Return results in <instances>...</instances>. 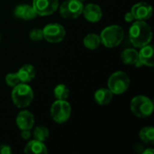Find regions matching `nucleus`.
<instances>
[{
  "instance_id": "3",
  "label": "nucleus",
  "mask_w": 154,
  "mask_h": 154,
  "mask_svg": "<svg viewBox=\"0 0 154 154\" xmlns=\"http://www.w3.org/2000/svg\"><path fill=\"white\" fill-rule=\"evenodd\" d=\"M101 43L106 48L117 47L125 38L124 29L117 24H113L106 27L100 33Z\"/></svg>"
},
{
  "instance_id": "6",
  "label": "nucleus",
  "mask_w": 154,
  "mask_h": 154,
  "mask_svg": "<svg viewBox=\"0 0 154 154\" xmlns=\"http://www.w3.org/2000/svg\"><path fill=\"white\" fill-rule=\"evenodd\" d=\"M51 116L53 121L58 124H63L67 122L71 115V106L67 100L54 101L51 106Z\"/></svg>"
},
{
  "instance_id": "24",
  "label": "nucleus",
  "mask_w": 154,
  "mask_h": 154,
  "mask_svg": "<svg viewBox=\"0 0 154 154\" xmlns=\"http://www.w3.org/2000/svg\"><path fill=\"white\" fill-rule=\"evenodd\" d=\"M29 37L33 42H39V41L43 40V32H42V29L34 28V29L31 30L30 32H29Z\"/></svg>"
},
{
  "instance_id": "4",
  "label": "nucleus",
  "mask_w": 154,
  "mask_h": 154,
  "mask_svg": "<svg viewBox=\"0 0 154 154\" xmlns=\"http://www.w3.org/2000/svg\"><path fill=\"white\" fill-rule=\"evenodd\" d=\"M131 112L139 118H147L152 116L154 109L152 100L143 95L134 97L130 103Z\"/></svg>"
},
{
  "instance_id": "9",
  "label": "nucleus",
  "mask_w": 154,
  "mask_h": 154,
  "mask_svg": "<svg viewBox=\"0 0 154 154\" xmlns=\"http://www.w3.org/2000/svg\"><path fill=\"white\" fill-rule=\"evenodd\" d=\"M32 7L40 16L52 14L59 8V0H32Z\"/></svg>"
},
{
  "instance_id": "22",
  "label": "nucleus",
  "mask_w": 154,
  "mask_h": 154,
  "mask_svg": "<svg viewBox=\"0 0 154 154\" xmlns=\"http://www.w3.org/2000/svg\"><path fill=\"white\" fill-rule=\"evenodd\" d=\"M32 135H33V138L35 140H38V141L44 143L49 138L50 132H49V129L47 127L42 126V125H38L34 128Z\"/></svg>"
},
{
  "instance_id": "13",
  "label": "nucleus",
  "mask_w": 154,
  "mask_h": 154,
  "mask_svg": "<svg viewBox=\"0 0 154 154\" xmlns=\"http://www.w3.org/2000/svg\"><path fill=\"white\" fill-rule=\"evenodd\" d=\"M14 17L18 19H22V20H32L38 14H36L32 5L23 4V5H18L17 6H15L14 10Z\"/></svg>"
},
{
  "instance_id": "18",
  "label": "nucleus",
  "mask_w": 154,
  "mask_h": 154,
  "mask_svg": "<svg viewBox=\"0 0 154 154\" xmlns=\"http://www.w3.org/2000/svg\"><path fill=\"white\" fill-rule=\"evenodd\" d=\"M121 60L126 65H135L139 60L138 51L134 48H127L121 53Z\"/></svg>"
},
{
  "instance_id": "1",
  "label": "nucleus",
  "mask_w": 154,
  "mask_h": 154,
  "mask_svg": "<svg viewBox=\"0 0 154 154\" xmlns=\"http://www.w3.org/2000/svg\"><path fill=\"white\" fill-rule=\"evenodd\" d=\"M129 39L135 48H142L150 44L152 39V32L150 24L141 20L134 22L129 29Z\"/></svg>"
},
{
  "instance_id": "17",
  "label": "nucleus",
  "mask_w": 154,
  "mask_h": 154,
  "mask_svg": "<svg viewBox=\"0 0 154 154\" xmlns=\"http://www.w3.org/2000/svg\"><path fill=\"white\" fill-rule=\"evenodd\" d=\"M17 74L19 76V79L21 80V82L29 83L34 79V77L36 75V70H35V68L32 65L24 64L23 66H22L19 69V70L17 71Z\"/></svg>"
},
{
  "instance_id": "29",
  "label": "nucleus",
  "mask_w": 154,
  "mask_h": 154,
  "mask_svg": "<svg viewBox=\"0 0 154 154\" xmlns=\"http://www.w3.org/2000/svg\"><path fill=\"white\" fill-rule=\"evenodd\" d=\"M79 2H81V3H83V2H85V0H79Z\"/></svg>"
},
{
  "instance_id": "7",
  "label": "nucleus",
  "mask_w": 154,
  "mask_h": 154,
  "mask_svg": "<svg viewBox=\"0 0 154 154\" xmlns=\"http://www.w3.org/2000/svg\"><path fill=\"white\" fill-rule=\"evenodd\" d=\"M83 7V3L79 0H65L59 6V11L64 19H75L82 14Z\"/></svg>"
},
{
  "instance_id": "16",
  "label": "nucleus",
  "mask_w": 154,
  "mask_h": 154,
  "mask_svg": "<svg viewBox=\"0 0 154 154\" xmlns=\"http://www.w3.org/2000/svg\"><path fill=\"white\" fill-rule=\"evenodd\" d=\"M114 94L107 88H101L94 94V99L99 106H107L113 100Z\"/></svg>"
},
{
  "instance_id": "15",
  "label": "nucleus",
  "mask_w": 154,
  "mask_h": 154,
  "mask_svg": "<svg viewBox=\"0 0 154 154\" xmlns=\"http://www.w3.org/2000/svg\"><path fill=\"white\" fill-rule=\"evenodd\" d=\"M23 152L34 154H47L48 149L43 142L33 139L27 143V144L25 145V147L23 149Z\"/></svg>"
},
{
  "instance_id": "26",
  "label": "nucleus",
  "mask_w": 154,
  "mask_h": 154,
  "mask_svg": "<svg viewBox=\"0 0 154 154\" xmlns=\"http://www.w3.org/2000/svg\"><path fill=\"white\" fill-rule=\"evenodd\" d=\"M32 136V133L31 130H22L21 132V137L23 140H29Z\"/></svg>"
},
{
  "instance_id": "2",
  "label": "nucleus",
  "mask_w": 154,
  "mask_h": 154,
  "mask_svg": "<svg viewBox=\"0 0 154 154\" xmlns=\"http://www.w3.org/2000/svg\"><path fill=\"white\" fill-rule=\"evenodd\" d=\"M11 97L12 101L16 107L25 108L32 104L34 93L32 87L29 86L28 83L21 82L20 84L13 88Z\"/></svg>"
},
{
  "instance_id": "10",
  "label": "nucleus",
  "mask_w": 154,
  "mask_h": 154,
  "mask_svg": "<svg viewBox=\"0 0 154 154\" xmlns=\"http://www.w3.org/2000/svg\"><path fill=\"white\" fill-rule=\"evenodd\" d=\"M131 12L134 14L135 20L145 21L152 17V7L147 2H138L132 6Z\"/></svg>"
},
{
  "instance_id": "14",
  "label": "nucleus",
  "mask_w": 154,
  "mask_h": 154,
  "mask_svg": "<svg viewBox=\"0 0 154 154\" xmlns=\"http://www.w3.org/2000/svg\"><path fill=\"white\" fill-rule=\"evenodd\" d=\"M139 61L143 66L153 67L154 66V50L152 45L147 44L142 48H140V51H138Z\"/></svg>"
},
{
  "instance_id": "5",
  "label": "nucleus",
  "mask_w": 154,
  "mask_h": 154,
  "mask_svg": "<svg viewBox=\"0 0 154 154\" xmlns=\"http://www.w3.org/2000/svg\"><path fill=\"white\" fill-rule=\"evenodd\" d=\"M130 78L125 71H116L110 75L107 80V88L114 95H121L128 90Z\"/></svg>"
},
{
  "instance_id": "20",
  "label": "nucleus",
  "mask_w": 154,
  "mask_h": 154,
  "mask_svg": "<svg viewBox=\"0 0 154 154\" xmlns=\"http://www.w3.org/2000/svg\"><path fill=\"white\" fill-rule=\"evenodd\" d=\"M140 139L146 144L154 143V128L152 126L143 127L139 133Z\"/></svg>"
},
{
  "instance_id": "28",
  "label": "nucleus",
  "mask_w": 154,
  "mask_h": 154,
  "mask_svg": "<svg viewBox=\"0 0 154 154\" xmlns=\"http://www.w3.org/2000/svg\"><path fill=\"white\" fill-rule=\"evenodd\" d=\"M154 151L153 149H147L143 152V154H153Z\"/></svg>"
},
{
  "instance_id": "8",
  "label": "nucleus",
  "mask_w": 154,
  "mask_h": 154,
  "mask_svg": "<svg viewBox=\"0 0 154 154\" xmlns=\"http://www.w3.org/2000/svg\"><path fill=\"white\" fill-rule=\"evenodd\" d=\"M43 32V39L51 43H58L63 41L66 36V30L65 28L58 23H48L42 29Z\"/></svg>"
},
{
  "instance_id": "21",
  "label": "nucleus",
  "mask_w": 154,
  "mask_h": 154,
  "mask_svg": "<svg viewBox=\"0 0 154 154\" xmlns=\"http://www.w3.org/2000/svg\"><path fill=\"white\" fill-rule=\"evenodd\" d=\"M53 94L58 100H67L69 97V88L65 84H59L54 88Z\"/></svg>"
},
{
  "instance_id": "12",
  "label": "nucleus",
  "mask_w": 154,
  "mask_h": 154,
  "mask_svg": "<svg viewBox=\"0 0 154 154\" xmlns=\"http://www.w3.org/2000/svg\"><path fill=\"white\" fill-rule=\"evenodd\" d=\"M82 14L85 19L90 23H97L101 20L103 16V12L101 7L97 4L89 3L83 7Z\"/></svg>"
},
{
  "instance_id": "19",
  "label": "nucleus",
  "mask_w": 154,
  "mask_h": 154,
  "mask_svg": "<svg viewBox=\"0 0 154 154\" xmlns=\"http://www.w3.org/2000/svg\"><path fill=\"white\" fill-rule=\"evenodd\" d=\"M83 44L88 50H96L101 44L100 36L97 33H94V32L88 33L84 37Z\"/></svg>"
},
{
  "instance_id": "11",
  "label": "nucleus",
  "mask_w": 154,
  "mask_h": 154,
  "mask_svg": "<svg viewBox=\"0 0 154 154\" xmlns=\"http://www.w3.org/2000/svg\"><path fill=\"white\" fill-rule=\"evenodd\" d=\"M15 124L18 128L22 130H32L35 124L33 114L28 110H23L18 113L15 118Z\"/></svg>"
},
{
  "instance_id": "27",
  "label": "nucleus",
  "mask_w": 154,
  "mask_h": 154,
  "mask_svg": "<svg viewBox=\"0 0 154 154\" xmlns=\"http://www.w3.org/2000/svg\"><path fill=\"white\" fill-rule=\"evenodd\" d=\"M134 20H135V18H134V14H132L131 11L128 12V13H126V14H125V22H127V23H132V22H134Z\"/></svg>"
},
{
  "instance_id": "25",
  "label": "nucleus",
  "mask_w": 154,
  "mask_h": 154,
  "mask_svg": "<svg viewBox=\"0 0 154 154\" xmlns=\"http://www.w3.org/2000/svg\"><path fill=\"white\" fill-rule=\"evenodd\" d=\"M12 148L10 145L7 144H1L0 145V154H11Z\"/></svg>"
},
{
  "instance_id": "23",
  "label": "nucleus",
  "mask_w": 154,
  "mask_h": 154,
  "mask_svg": "<svg viewBox=\"0 0 154 154\" xmlns=\"http://www.w3.org/2000/svg\"><path fill=\"white\" fill-rule=\"evenodd\" d=\"M5 82H6L7 86L11 87V88H14L16 85L20 84L21 80L19 79V76H18L17 72H11V73H8L5 76Z\"/></svg>"
}]
</instances>
